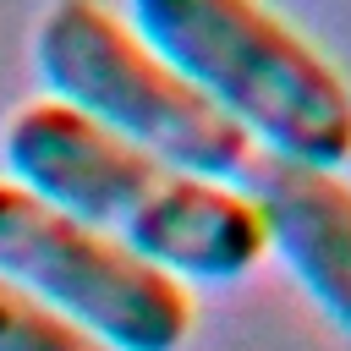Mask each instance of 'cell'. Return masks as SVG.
I'll use <instances>...</instances> for the list:
<instances>
[{
  "label": "cell",
  "instance_id": "cell-1",
  "mask_svg": "<svg viewBox=\"0 0 351 351\" xmlns=\"http://www.w3.org/2000/svg\"><path fill=\"white\" fill-rule=\"evenodd\" d=\"M11 181L121 236L170 274L230 280L263 252V219L241 181H214L99 126L66 99H33L5 121Z\"/></svg>",
  "mask_w": 351,
  "mask_h": 351
},
{
  "label": "cell",
  "instance_id": "cell-2",
  "mask_svg": "<svg viewBox=\"0 0 351 351\" xmlns=\"http://www.w3.org/2000/svg\"><path fill=\"white\" fill-rule=\"evenodd\" d=\"M132 27L269 154L351 159L346 71L269 0H132Z\"/></svg>",
  "mask_w": 351,
  "mask_h": 351
},
{
  "label": "cell",
  "instance_id": "cell-3",
  "mask_svg": "<svg viewBox=\"0 0 351 351\" xmlns=\"http://www.w3.org/2000/svg\"><path fill=\"white\" fill-rule=\"evenodd\" d=\"M55 99L214 181H241L258 143L104 0H55L33 38Z\"/></svg>",
  "mask_w": 351,
  "mask_h": 351
},
{
  "label": "cell",
  "instance_id": "cell-4",
  "mask_svg": "<svg viewBox=\"0 0 351 351\" xmlns=\"http://www.w3.org/2000/svg\"><path fill=\"white\" fill-rule=\"evenodd\" d=\"M0 274L115 351H181L192 335V291L181 274L11 176H0Z\"/></svg>",
  "mask_w": 351,
  "mask_h": 351
},
{
  "label": "cell",
  "instance_id": "cell-5",
  "mask_svg": "<svg viewBox=\"0 0 351 351\" xmlns=\"http://www.w3.org/2000/svg\"><path fill=\"white\" fill-rule=\"evenodd\" d=\"M241 186L258 203L263 236L285 252L318 307L351 329V181L335 165L258 148Z\"/></svg>",
  "mask_w": 351,
  "mask_h": 351
},
{
  "label": "cell",
  "instance_id": "cell-6",
  "mask_svg": "<svg viewBox=\"0 0 351 351\" xmlns=\"http://www.w3.org/2000/svg\"><path fill=\"white\" fill-rule=\"evenodd\" d=\"M0 351H115V346L0 274Z\"/></svg>",
  "mask_w": 351,
  "mask_h": 351
}]
</instances>
